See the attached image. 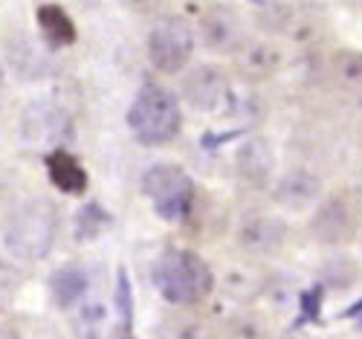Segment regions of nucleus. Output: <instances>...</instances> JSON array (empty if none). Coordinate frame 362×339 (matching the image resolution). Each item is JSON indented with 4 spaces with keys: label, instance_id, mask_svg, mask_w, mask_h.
<instances>
[{
    "label": "nucleus",
    "instance_id": "15",
    "mask_svg": "<svg viewBox=\"0 0 362 339\" xmlns=\"http://www.w3.org/2000/svg\"><path fill=\"white\" fill-rule=\"evenodd\" d=\"M87 290V275L78 267H64L52 275V296L62 307H70L73 301H78Z\"/></svg>",
    "mask_w": 362,
    "mask_h": 339
},
{
    "label": "nucleus",
    "instance_id": "23",
    "mask_svg": "<svg viewBox=\"0 0 362 339\" xmlns=\"http://www.w3.org/2000/svg\"><path fill=\"white\" fill-rule=\"evenodd\" d=\"M0 339H21V336H18L12 328H4V325H0Z\"/></svg>",
    "mask_w": 362,
    "mask_h": 339
},
{
    "label": "nucleus",
    "instance_id": "19",
    "mask_svg": "<svg viewBox=\"0 0 362 339\" xmlns=\"http://www.w3.org/2000/svg\"><path fill=\"white\" fill-rule=\"evenodd\" d=\"M116 304H119V314H122V325H128V322H131V290H128V279H125V272H119Z\"/></svg>",
    "mask_w": 362,
    "mask_h": 339
},
{
    "label": "nucleus",
    "instance_id": "3",
    "mask_svg": "<svg viewBox=\"0 0 362 339\" xmlns=\"http://www.w3.org/2000/svg\"><path fill=\"white\" fill-rule=\"evenodd\" d=\"M55 238V209L47 200H29L18 206L4 229L6 250L18 258L38 261L49 253Z\"/></svg>",
    "mask_w": 362,
    "mask_h": 339
},
{
    "label": "nucleus",
    "instance_id": "1",
    "mask_svg": "<svg viewBox=\"0 0 362 339\" xmlns=\"http://www.w3.org/2000/svg\"><path fill=\"white\" fill-rule=\"evenodd\" d=\"M154 285L171 304H197L209 296L215 279L206 261L189 250L165 253L154 264Z\"/></svg>",
    "mask_w": 362,
    "mask_h": 339
},
{
    "label": "nucleus",
    "instance_id": "21",
    "mask_svg": "<svg viewBox=\"0 0 362 339\" xmlns=\"http://www.w3.org/2000/svg\"><path fill=\"white\" fill-rule=\"evenodd\" d=\"M122 4L131 6V9H136V12H148V9L157 6V0H122Z\"/></svg>",
    "mask_w": 362,
    "mask_h": 339
},
{
    "label": "nucleus",
    "instance_id": "13",
    "mask_svg": "<svg viewBox=\"0 0 362 339\" xmlns=\"http://www.w3.org/2000/svg\"><path fill=\"white\" fill-rule=\"evenodd\" d=\"M47 171H49L52 186H58L67 195H81L87 189V171L67 151H52L47 157Z\"/></svg>",
    "mask_w": 362,
    "mask_h": 339
},
{
    "label": "nucleus",
    "instance_id": "2",
    "mask_svg": "<svg viewBox=\"0 0 362 339\" xmlns=\"http://www.w3.org/2000/svg\"><path fill=\"white\" fill-rule=\"evenodd\" d=\"M128 125L136 134V139L145 145H163L174 139L180 134V125H183L177 96L157 84L142 87L128 110Z\"/></svg>",
    "mask_w": 362,
    "mask_h": 339
},
{
    "label": "nucleus",
    "instance_id": "18",
    "mask_svg": "<svg viewBox=\"0 0 362 339\" xmlns=\"http://www.w3.org/2000/svg\"><path fill=\"white\" fill-rule=\"evenodd\" d=\"M105 224V214L99 212V206H84V212L78 214V238H90L96 235V229Z\"/></svg>",
    "mask_w": 362,
    "mask_h": 339
},
{
    "label": "nucleus",
    "instance_id": "5",
    "mask_svg": "<svg viewBox=\"0 0 362 339\" xmlns=\"http://www.w3.org/2000/svg\"><path fill=\"white\" fill-rule=\"evenodd\" d=\"M194 55V35L180 18L160 21L148 35V58L163 73H180Z\"/></svg>",
    "mask_w": 362,
    "mask_h": 339
},
{
    "label": "nucleus",
    "instance_id": "11",
    "mask_svg": "<svg viewBox=\"0 0 362 339\" xmlns=\"http://www.w3.org/2000/svg\"><path fill=\"white\" fill-rule=\"evenodd\" d=\"M232 58L240 76H247V79H267L279 67V50L269 41H258V38H247L232 52Z\"/></svg>",
    "mask_w": 362,
    "mask_h": 339
},
{
    "label": "nucleus",
    "instance_id": "24",
    "mask_svg": "<svg viewBox=\"0 0 362 339\" xmlns=\"http://www.w3.org/2000/svg\"><path fill=\"white\" fill-rule=\"evenodd\" d=\"M0 105H4V70H0Z\"/></svg>",
    "mask_w": 362,
    "mask_h": 339
},
{
    "label": "nucleus",
    "instance_id": "10",
    "mask_svg": "<svg viewBox=\"0 0 362 339\" xmlns=\"http://www.w3.org/2000/svg\"><path fill=\"white\" fill-rule=\"evenodd\" d=\"M319 192H322V183L316 174L310 171H287L279 186H276V200L293 212H301V209H310L316 200H319Z\"/></svg>",
    "mask_w": 362,
    "mask_h": 339
},
{
    "label": "nucleus",
    "instance_id": "7",
    "mask_svg": "<svg viewBox=\"0 0 362 339\" xmlns=\"http://www.w3.org/2000/svg\"><path fill=\"white\" fill-rule=\"evenodd\" d=\"M226 93H229L226 76L215 64H200L183 79V96L194 110H203V113L221 110L226 102Z\"/></svg>",
    "mask_w": 362,
    "mask_h": 339
},
{
    "label": "nucleus",
    "instance_id": "6",
    "mask_svg": "<svg viewBox=\"0 0 362 339\" xmlns=\"http://www.w3.org/2000/svg\"><path fill=\"white\" fill-rule=\"evenodd\" d=\"M200 41L206 50L212 52H235L240 44L247 41L244 21L229 6H215L200 18Z\"/></svg>",
    "mask_w": 362,
    "mask_h": 339
},
{
    "label": "nucleus",
    "instance_id": "14",
    "mask_svg": "<svg viewBox=\"0 0 362 339\" xmlns=\"http://www.w3.org/2000/svg\"><path fill=\"white\" fill-rule=\"evenodd\" d=\"M35 18H38V26H41L44 38H47L52 47H67V44L76 41V26H73L70 15H67L62 6H52V4L38 6Z\"/></svg>",
    "mask_w": 362,
    "mask_h": 339
},
{
    "label": "nucleus",
    "instance_id": "8",
    "mask_svg": "<svg viewBox=\"0 0 362 339\" xmlns=\"http://www.w3.org/2000/svg\"><path fill=\"white\" fill-rule=\"evenodd\" d=\"M310 229L322 243H345L356 232V209L348 197H330L316 209Z\"/></svg>",
    "mask_w": 362,
    "mask_h": 339
},
{
    "label": "nucleus",
    "instance_id": "4",
    "mask_svg": "<svg viewBox=\"0 0 362 339\" xmlns=\"http://www.w3.org/2000/svg\"><path fill=\"white\" fill-rule=\"evenodd\" d=\"M142 189L154 203L157 214L165 221H183L192 200H194V186L183 168L177 166H154L142 177Z\"/></svg>",
    "mask_w": 362,
    "mask_h": 339
},
{
    "label": "nucleus",
    "instance_id": "22",
    "mask_svg": "<svg viewBox=\"0 0 362 339\" xmlns=\"http://www.w3.org/2000/svg\"><path fill=\"white\" fill-rule=\"evenodd\" d=\"M110 339H136V336H134L131 325H119V328L113 331V336H110Z\"/></svg>",
    "mask_w": 362,
    "mask_h": 339
},
{
    "label": "nucleus",
    "instance_id": "9",
    "mask_svg": "<svg viewBox=\"0 0 362 339\" xmlns=\"http://www.w3.org/2000/svg\"><path fill=\"white\" fill-rule=\"evenodd\" d=\"M284 241V224L276 214H252L238 229V246L250 255H269Z\"/></svg>",
    "mask_w": 362,
    "mask_h": 339
},
{
    "label": "nucleus",
    "instance_id": "20",
    "mask_svg": "<svg viewBox=\"0 0 362 339\" xmlns=\"http://www.w3.org/2000/svg\"><path fill=\"white\" fill-rule=\"evenodd\" d=\"M9 296H12V272L0 264V307H6Z\"/></svg>",
    "mask_w": 362,
    "mask_h": 339
},
{
    "label": "nucleus",
    "instance_id": "17",
    "mask_svg": "<svg viewBox=\"0 0 362 339\" xmlns=\"http://www.w3.org/2000/svg\"><path fill=\"white\" fill-rule=\"evenodd\" d=\"M226 339H267V325L255 314H240L226 325Z\"/></svg>",
    "mask_w": 362,
    "mask_h": 339
},
{
    "label": "nucleus",
    "instance_id": "12",
    "mask_svg": "<svg viewBox=\"0 0 362 339\" xmlns=\"http://www.w3.org/2000/svg\"><path fill=\"white\" fill-rule=\"evenodd\" d=\"M235 166H238V177L240 180L252 183V186H261V183H267L269 171H273V148H269V142L261 139V137L247 139L244 145L238 148Z\"/></svg>",
    "mask_w": 362,
    "mask_h": 339
},
{
    "label": "nucleus",
    "instance_id": "16",
    "mask_svg": "<svg viewBox=\"0 0 362 339\" xmlns=\"http://www.w3.org/2000/svg\"><path fill=\"white\" fill-rule=\"evenodd\" d=\"M163 339H209V325L200 316H171L163 325Z\"/></svg>",
    "mask_w": 362,
    "mask_h": 339
}]
</instances>
